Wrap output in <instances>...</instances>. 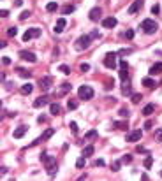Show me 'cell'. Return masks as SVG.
Instances as JSON below:
<instances>
[{
	"label": "cell",
	"instance_id": "6da1fadb",
	"mask_svg": "<svg viewBox=\"0 0 162 181\" xmlns=\"http://www.w3.org/2000/svg\"><path fill=\"white\" fill-rule=\"evenodd\" d=\"M78 95H79L81 100H90L92 97H93V88L88 86V84H83V86H79V90H78Z\"/></svg>",
	"mask_w": 162,
	"mask_h": 181
},
{
	"label": "cell",
	"instance_id": "7a4b0ae2",
	"mask_svg": "<svg viewBox=\"0 0 162 181\" xmlns=\"http://www.w3.org/2000/svg\"><path fill=\"white\" fill-rule=\"evenodd\" d=\"M90 42H92V35H81L79 39L76 40V49L78 51H85L88 46H90Z\"/></svg>",
	"mask_w": 162,
	"mask_h": 181
},
{
	"label": "cell",
	"instance_id": "3957f363",
	"mask_svg": "<svg viewBox=\"0 0 162 181\" xmlns=\"http://www.w3.org/2000/svg\"><path fill=\"white\" fill-rule=\"evenodd\" d=\"M141 28H143V32H144V33H155V32H157V28H159V25H157L153 20H144V21L141 23Z\"/></svg>",
	"mask_w": 162,
	"mask_h": 181
},
{
	"label": "cell",
	"instance_id": "277c9868",
	"mask_svg": "<svg viewBox=\"0 0 162 181\" xmlns=\"http://www.w3.org/2000/svg\"><path fill=\"white\" fill-rule=\"evenodd\" d=\"M141 135H143V132L139 130V129H136V130H132V132L127 134L125 141H127V142H138L139 139H141Z\"/></svg>",
	"mask_w": 162,
	"mask_h": 181
},
{
	"label": "cell",
	"instance_id": "5b68a950",
	"mask_svg": "<svg viewBox=\"0 0 162 181\" xmlns=\"http://www.w3.org/2000/svg\"><path fill=\"white\" fill-rule=\"evenodd\" d=\"M39 35H40L39 28H28V30L23 33V40H25V42H28L30 39H35V37H39Z\"/></svg>",
	"mask_w": 162,
	"mask_h": 181
},
{
	"label": "cell",
	"instance_id": "8992f818",
	"mask_svg": "<svg viewBox=\"0 0 162 181\" xmlns=\"http://www.w3.org/2000/svg\"><path fill=\"white\" fill-rule=\"evenodd\" d=\"M118 53H108L106 56H104V65L108 67V69H115L116 67V62H115V56H116Z\"/></svg>",
	"mask_w": 162,
	"mask_h": 181
},
{
	"label": "cell",
	"instance_id": "52a82bcc",
	"mask_svg": "<svg viewBox=\"0 0 162 181\" xmlns=\"http://www.w3.org/2000/svg\"><path fill=\"white\" fill-rule=\"evenodd\" d=\"M51 84H53V78L51 76H46V78H42V79L39 81V88L40 90H50L51 88Z\"/></svg>",
	"mask_w": 162,
	"mask_h": 181
},
{
	"label": "cell",
	"instance_id": "ba28073f",
	"mask_svg": "<svg viewBox=\"0 0 162 181\" xmlns=\"http://www.w3.org/2000/svg\"><path fill=\"white\" fill-rule=\"evenodd\" d=\"M53 134H55V130H53V129H48V130H44V134H42L40 137H37L35 141L32 142V146H34V144H39V142H42V141H48V139H50Z\"/></svg>",
	"mask_w": 162,
	"mask_h": 181
},
{
	"label": "cell",
	"instance_id": "9c48e42d",
	"mask_svg": "<svg viewBox=\"0 0 162 181\" xmlns=\"http://www.w3.org/2000/svg\"><path fill=\"white\" fill-rule=\"evenodd\" d=\"M127 69H129V63H127V62H122L120 63V79L122 81L129 79V72H127Z\"/></svg>",
	"mask_w": 162,
	"mask_h": 181
},
{
	"label": "cell",
	"instance_id": "30bf717a",
	"mask_svg": "<svg viewBox=\"0 0 162 181\" xmlns=\"http://www.w3.org/2000/svg\"><path fill=\"white\" fill-rule=\"evenodd\" d=\"M20 58H23V60H27V62H35L37 60V56L32 53V51H20Z\"/></svg>",
	"mask_w": 162,
	"mask_h": 181
},
{
	"label": "cell",
	"instance_id": "8fae6325",
	"mask_svg": "<svg viewBox=\"0 0 162 181\" xmlns=\"http://www.w3.org/2000/svg\"><path fill=\"white\" fill-rule=\"evenodd\" d=\"M48 102H50V97H48V95H42V97H39L37 100H34V107H37V109H39V107H44Z\"/></svg>",
	"mask_w": 162,
	"mask_h": 181
},
{
	"label": "cell",
	"instance_id": "7c38bea8",
	"mask_svg": "<svg viewBox=\"0 0 162 181\" xmlns=\"http://www.w3.org/2000/svg\"><path fill=\"white\" fill-rule=\"evenodd\" d=\"M40 162H42L46 167H50V165H53V164H57V162H55V158H53V157H50L48 153H42V155H40Z\"/></svg>",
	"mask_w": 162,
	"mask_h": 181
},
{
	"label": "cell",
	"instance_id": "4fadbf2b",
	"mask_svg": "<svg viewBox=\"0 0 162 181\" xmlns=\"http://www.w3.org/2000/svg\"><path fill=\"white\" fill-rule=\"evenodd\" d=\"M143 2H144V0H134V2L131 4V7H129V12H131V14L138 12V11L143 7Z\"/></svg>",
	"mask_w": 162,
	"mask_h": 181
},
{
	"label": "cell",
	"instance_id": "5bb4252c",
	"mask_svg": "<svg viewBox=\"0 0 162 181\" xmlns=\"http://www.w3.org/2000/svg\"><path fill=\"white\" fill-rule=\"evenodd\" d=\"M27 130H28V127H27V125H21V127H18L16 130L12 132V135H14L16 139H20V137H23V135L27 134Z\"/></svg>",
	"mask_w": 162,
	"mask_h": 181
},
{
	"label": "cell",
	"instance_id": "9a60e30c",
	"mask_svg": "<svg viewBox=\"0 0 162 181\" xmlns=\"http://www.w3.org/2000/svg\"><path fill=\"white\" fill-rule=\"evenodd\" d=\"M101 14H102V9H101V7H93V9L90 11V16H88V18H90L92 21H97L99 18H101Z\"/></svg>",
	"mask_w": 162,
	"mask_h": 181
},
{
	"label": "cell",
	"instance_id": "2e32d148",
	"mask_svg": "<svg viewBox=\"0 0 162 181\" xmlns=\"http://www.w3.org/2000/svg\"><path fill=\"white\" fill-rule=\"evenodd\" d=\"M65 25H67L65 18H60V20L57 21V25H55V32H57V33H62V32H63V28H65Z\"/></svg>",
	"mask_w": 162,
	"mask_h": 181
},
{
	"label": "cell",
	"instance_id": "e0dca14e",
	"mask_svg": "<svg viewBox=\"0 0 162 181\" xmlns=\"http://www.w3.org/2000/svg\"><path fill=\"white\" fill-rule=\"evenodd\" d=\"M160 72H162V62H157V63H153L152 67H150V74L152 76H157Z\"/></svg>",
	"mask_w": 162,
	"mask_h": 181
},
{
	"label": "cell",
	"instance_id": "ac0fdd59",
	"mask_svg": "<svg viewBox=\"0 0 162 181\" xmlns=\"http://www.w3.org/2000/svg\"><path fill=\"white\" fill-rule=\"evenodd\" d=\"M102 27L104 28H115L116 27V20L115 18H106V20H102Z\"/></svg>",
	"mask_w": 162,
	"mask_h": 181
},
{
	"label": "cell",
	"instance_id": "d6986e66",
	"mask_svg": "<svg viewBox=\"0 0 162 181\" xmlns=\"http://www.w3.org/2000/svg\"><path fill=\"white\" fill-rule=\"evenodd\" d=\"M32 91H34V84H32V83H27V84L21 86V93H23V95H30Z\"/></svg>",
	"mask_w": 162,
	"mask_h": 181
},
{
	"label": "cell",
	"instance_id": "ffe728a7",
	"mask_svg": "<svg viewBox=\"0 0 162 181\" xmlns=\"http://www.w3.org/2000/svg\"><path fill=\"white\" fill-rule=\"evenodd\" d=\"M141 83H143V86H146V88H150V90H153V88H155V81H153L152 78H144Z\"/></svg>",
	"mask_w": 162,
	"mask_h": 181
},
{
	"label": "cell",
	"instance_id": "44dd1931",
	"mask_svg": "<svg viewBox=\"0 0 162 181\" xmlns=\"http://www.w3.org/2000/svg\"><path fill=\"white\" fill-rule=\"evenodd\" d=\"M131 83H129V79L123 81V86H122V95H131Z\"/></svg>",
	"mask_w": 162,
	"mask_h": 181
},
{
	"label": "cell",
	"instance_id": "7402d4cb",
	"mask_svg": "<svg viewBox=\"0 0 162 181\" xmlns=\"http://www.w3.org/2000/svg\"><path fill=\"white\" fill-rule=\"evenodd\" d=\"M16 72L20 74L21 78H27V79H28V78H32V72L27 71V69H21V67H18V69H16Z\"/></svg>",
	"mask_w": 162,
	"mask_h": 181
},
{
	"label": "cell",
	"instance_id": "603a6c76",
	"mask_svg": "<svg viewBox=\"0 0 162 181\" xmlns=\"http://www.w3.org/2000/svg\"><path fill=\"white\" fill-rule=\"evenodd\" d=\"M60 111H62V107H60V104H51V107H50V113L51 114H60Z\"/></svg>",
	"mask_w": 162,
	"mask_h": 181
},
{
	"label": "cell",
	"instance_id": "cb8c5ba5",
	"mask_svg": "<svg viewBox=\"0 0 162 181\" xmlns=\"http://www.w3.org/2000/svg\"><path fill=\"white\" fill-rule=\"evenodd\" d=\"M153 111H155V106H153V104H148V106H144V109H143V114H144V116H150Z\"/></svg>",
	"mask_w": 162,
	"mask_h": 181
},
{
	"label": "cell",
	"instance_id": "d4e9b609",
	"mask_svg": "<svg viewBox=\"0 0 162 181\" xmlns=\"http://www.w3.org/2000/svg\"><path fill=\"white\" fill-rule=\"evenodd\" d=\"M93 146H85V148H83V157H92V155H93Z\"/></svg>",
	"mask_w": 162,
	"mask_h": 181
},
{
	"label": "cell",
	"instance_id": "484cf974",
	"mask_svg": "<svg viewBox=\"0 0 162 181\" xmlns=\"http://www.w3.org/2000/svg\"><path fill=\"white\" fill-rule=\"evenodd\" d=\"M71 12H74V5L69 4V5H63V7H62V14H63V16H65V14H71Z\"/></svg>",
	"mask_w": 162,
	"mask_h": 181
},
{
	"label": "cell",
	"instance_id": "4316f807",
	"mask_svg": "<svg viewBox=\"0 0 162 181\" xmlns=\"http://www.w3.org/2000/svg\"><path fill=\"white\" fill-rule=\"evenodd\" d=\"M113 127H115L116 130H127V123H125V121H116Z\"/></svg>",
	"mask_w": 162,
	"mask_h": 181
},
{
	"label": "cell",
	"instance_id": "83f0119b",
	"mask_svg": "<svg viewBox=\"0 0 162 181\" xmlns=\"http://www.w3.org/2000/svg\"><path fill=\"white\" fill-rule=\"evenodd\" d=\"M57 9H58V4H57V2H50V4L46 5V11H48V12H55Z\"/></svg>",
	"mask_w": 162,
	"mask_h": 181
},
{
	"label": "cell",
	"instance_id": "f1b7e54d",
	"mask_svg": "<svg viewBox=\"0 0 162 181\" xmlns=\"http://www.w3.org/2000/svg\"><path fill=\"white\" fill-rule=\"evenodd\" d=\"M46 169H48V174H50V176H55V174H57V171H58V165H57V164H53V165L46 167Z\"/></svg>",
	"mask_w": 162,
	"mask_h": 181
},
{
	"label": "cell",
	"instance_id": "f546056e",
	"mask_svg": "<svg viewBox=\"0 0 162 181\" xmlns=\"http://www.w3.org/2000/svg\"><path fill=\"white\" fill-rule=\"evenodd\" d=\"M152 165H153V158L150 157V155H148V157L144 158V167H146V169H150Z\"/></svg>",
	"mask_w": 162,
	"mask_h": 181
},
{
	"label": "cell",
	"instance_id": "4dcf8cb0",
	"mask_svg": "<svg viewBox=\"0 0 162 181\" xmlns=\"http://www.w3.org/2000/svg\"><path fill=\"white\" fill-rule=\"evenodd\" d=\"M58 71H60L62 74H71V67H69V65H60Z\"/></svg>",
	"mask_w": 162,
	"mask_h": 181
},
{
	"label": "cell",
	"instance_id": "1f68e13d",
	"mask_svg": "<svg viewBox=\"0 0 162 181\" xmlns=\"http://www.w3.org/2000/svg\"><path fill=\"white\" fill-rule=\"evenodd\" d=\"M141 99H143V95H141V93H134V95H132V102H134V104L141 102Z\"/></svg>",
	"mask_w": 162,
	"mask_h": 181
},
{
	"label": "cell",
	"instance_id": "d6a6232c",
	"mask_svg": "<svg viewBox=\"0 0 162 181\" xmlns=\"http://www.w3.org/2000/svg\"><path fill=\"white\" fill-rule=\"evenodd\" d=\"M67 91H71V83H63L62 84V93H67Z\"/></svg>",
	"mask_w": 162,
	"mask_h": 181
},
{
	"label": "cell",
	"instance_id": "836d02e7",
	"mask_svg": "<svg viewBox=\"0 0 162 181\" xmlns=\"http://www.w3.org/2000/svg\"><path fill=\"white\" fill-rule=\"evenodd\" d=\"M118 114H120L122 118H129V111L125 109V107H122V109L118 111Z\"/></svg>",
	"mask_w": 162,
	"mask_h": 181
},
{
	"label": "cell",
	"instance_id": "e575fe53",
	"mask_svg": "<svg viewBox=\"0 0 162 181\" xmlns=\"http://www.w3.org/2000/svg\"><path fill=\"white\" fill-rule=\"evenodd\" d=\"M86 139H95L97 137V132L95 130H90V132H86V135H85Z\"/></svg>",
	"mask_w": 162,
	"mask_h": 181
},
{
	"label": "cell",
	"instance_id": "d590c367",
	"mask_svg": "<svg viewBox=\"0 0 162 181\" xmlns=\"http://www.w3.org/2000/svg\"><path fill=\"white\" fill-rule=\"evenodd\" d=\"M28 16H30V11H23V12H21V14H20V21L27 20Z\"/></svg>",
	"mask_w": 162,
	"mask_h": 181
},
{
	"label": "cell",
	"instance_id": "8d00e7d4",
	"mask_svg": "<svg viewBox=\"0 0 162 181\" xmlns=\"http://www.w3.org/2000/svg\"><path fill=\"white\" fill-rule=\"evenodd\" d=\"M16 30H18L16 27H11L9 30H7V35H9V37H14V35H16Z\"/></svg>",
	"mask_w": 162,
	"mask_h": 181
},
{
	"label": "cell",
	"instance_id": "74e56055",
	"mask_svg": "<svg viewBox=\"0 0 162 181\" xmlns=\"http://www.w3.org/2000/svg\"><path fill=\"white\" fill-rule=\"evenodd\" d=\"M76 167H78V169L85 167V158H78V160H76Z\"/></svg>",
	"mask_w": 162,
	"mask_h": 181
},
{
	"label": "cell",
	"instance_id": "f35d334b",
	"mask_svg": "<svg viewBox=\"0 0 162 181\" xmlns=\"http://www.w3.org/2000/svg\"><path fill=\"white\" fill-rule=\"evenodd\" d=\"M131 162H132V155H125L123 160H122V164H131Z\"/></svg>",
	"mask_w": 162,
	"mask_h": 181
},
{
	"label": "cell",
	"instance_id": "ab89813d",
	"mask_svg": "<svg viewBox=\"0 0 162 181\" xmlns=\"http://www.w3.org/2000/svg\"><path fill=\"white\" fill-rule=\"evenodd\" d=\"M132 53V49H120L118 51V55H120V56H125V55H131Z\"/></svg>",
	"mask_w": 162,
	"mask_h": 181
},
{
	"label": "cell",
	"instance_id": "60d3db41",
	"mask_svg": "<svg viewBox=\"0 0 162 181\" xmlns=\"http://www.w3.org/2000/svg\"><path fill=\"white\" fill-rule=\"evenodd\" d=\"M71 130H72V134H78V123H76V121L71 123Z\"/></svg>",
	"mask_w": 162,
	"mask_h": 181
},
{
	"label": "cell",
	"instance_id": "b9f144b4",
	"mask_svg": "<svg viewBox=\"0 0 162 181\" xmlns=\"http://www.w3.org/2000/svg\"><path fill=\"white\" fill-rule=\"evenodd\" d=\"M132 37H134V30H127V32H125V39L131 40Z\"/></svg>",
	"mask_w": 162,
	"mask_h": 181
},
{
	"label": "cell",
	"instance_id": "7bdbcfd3",
	"mask_svg": "<svg viewBox=\"0 0 162 181\" xmlns=\"http://www.w3.org/2000/svg\"><path fill=\"white\" fill-rule=\"evenodd\" d=\"M95 165H97V167H104V165H106V162L102 160V158H99V160H95Z\"/></svg>",
	"mask_w": 162,
	"mask_h": 181
},
{
	"label": "cell",
	"instance_id": "ee69618b",
	"mask_svg": "<svg viewBox=\"0 0 162 181\" xmlns=\"http://www.w3.org/2000/svg\"><path fill=\"white\" fill-rule=\"evenodd\" d=\"M2 63H4V65H9L11 58H9V56H2Z\"/></svg>",
	"mask_w": 162,
	"mask_h": 181
},
{
	"label": "cell",
	"instance_id": "f6af8a7d",
	"mask_svg": "<svg viewBox=\"0 0 162 181\" xmlns=\"http://www.w3.org/2000/svg\"><path fill=\"white\" fill-rule=\"evenodd\" d=\"M81 71H83V72H88V71H90V65H88V63H83V65H81Z\"/></svg>",
	"mask_w": 162,
	"mask_h": 181
},
{
	"label": "cell",
	"instance_id": "bcb514c9",
	"mask_svg": "<svg viewBox=\"0 0 162 181\" xmlns=\"http://www.w3.org/2000/svg\"><path fill=\"white\" fill-rule=\"evenodd\" d=\"M111 169H113V171H115V172H116V171H118V169H120V162H115V164H113V165H111Z\"/></svg>",
	"mask_w": 162,
	"mask_h": 181
},
{
	"label": "cell",
	"instance_id": "7dc6e473",
	"mask_svg": "<svg viewBox=\"0 0 162 181\" xmlns=\"http://www.w3.org/2000/svg\"><path fill=\"white\" fill-rule=\"evenodd\" d=\"M155 139H157V141H162V129H160V130H157V134H155Z\"/></svg>",
	"mask_w": 162,
	"mask_h": 181
},
{
	"label": "cell",
	"instance_id": "c3c4849f",
	"mask_svg": "<svg viewBox=\"0 0 162 181\" xmlns=\"http://www.w3.org/2000/svg\"><path fill=\"white\" fill-rule=\"evenodd\" d=\"M152 127H153V121H152V120H150V121H146V123H144V129H146V130H150Z\"/></svg>",
	"mask_w": 162,
	"mask_h": 181
},
{
	"label": "cell",
	"instance_id": "681fc988",
	"mask_svg": "<svg viewBox=\"0 0 162 181\" xmlns=\"http://www.w3.org/2000/svg\"><path fill=\"white\" fill-rule=\"evenodd\" d=\"M76 107H78V104H76L74 100H71V102H69V109H76Z\"/></svg>",
	"mask_w": 162,
	"mask_h": 181
},
{
	"label": "cell",
	"instance_id": "f907efd6",
	"mask_svg": "<svg viewBox=\"0 0 162 181\" xmlns=\"http://www.w3.org/2000/svg\"><path fill=\"white\" fill-rule=\"evenodd\" d=\"M159 11H160V7H159V5H153V9H152L153 14H159Z\"/></svg>",
	"mask_w": 162,
	"mask_h": 181
},
{
	"label": "cell",
	"instance_id": "816d5d0a",
	"mask_svg": "<svg viewBox=\"0 0 162 181\" xmlns=\"http://www.w3.org/2000/svg\"><path fill=\"white\" fill-rule=\"evenodd\" d=\"M136 151H138V153H146V150H144L143 146H138V148H136Z\"/></svg>",
	"mask_w": 162,
	"mask_h": 181
},
{
	"label": "cell",
	"instance_id": "f5cc1de1",
	"mask_svg": "<svg viewBox=\"0 0 162 181\" xmlns=\"http://www.w3.org/2000/svg\"><path fill=\"white\" fill-rule=\"evenodd\" d=\"M0 14H2V18H7V16H9V11H2V12H0Z\"/></svg>",
	"mask_w": 162,
	"mask_h": 181
},
{
	"label": "cell",
	"instance_id": "db71d44e",
	"mask_svg": "<svg viewBox=\"0 0 162 181\" xmlns=\"http://www.w3.org/2000/svg\"><path fill=\"white\" fill-rule=\"evenodd\" d=\"M160 178H162V171H160Z\"/></svg>",
	"mask_w": 162,
	"mask_h": 181
}]
</instances>
